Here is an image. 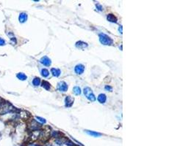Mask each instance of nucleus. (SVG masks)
Returning <instances> with one entry per match:
<instances>
[{
  "mask_svg": "<svg viewBox=\"0 0 196 146\" xmlns=\"http://www.w3.org/2000/svg\"><path fill=\"white\" fill-rule=\"evenodd\" d=\"M13 109H14L13 107L10 103H8L7 102L0 103V114L1 115L8 113L11 112Z\"/></svg>",
  "mask_w": 196,
  "mask_h": 146,
  "instance_id": "obj_1",
  "label": "nucleus"
},
{
  "mask_svg": "<svg viewBox=\"0 0 196 146\" xmlns=\"http://www.w3.org/2000/svg\"><path fill=\"white\" fill-rule=\"evenodd\" d=\"M99 40L101 43H102L104 45H111L112 44V40L108 35L103 33L99 34Z\"/></svg>",
  "mask_w": 196,
  "mask_h": 146,
  "instance_id": "obj_2",
  "label": "nucleus"
},
{
  "mask_svg": "<svg viewBox=\"0 0 196 146\" xmlns=\"http://www.w3.org/2000/svg\"><path fill=\"white\" fill-rule=\"evenodd\" d=\"M84 94L85 95L87 99L88 100H90L91 102H94L96 100V97L93 94V91H92V89L91 88L86 87L84 89Z\"/></svg>",
  "mask_w": 196,
  "mask_h": 146,
  "instance_id": "obj_3",
  "label": "nucleus"
},
{
  "mask_svg": "<svg viewBox=\"0 0 196 146\" xmlns=\"http://www.w3.org/2000/svg\"><path fill=\"white\" fill-rule=\"evenodd\" d=\"M57 89L60 91H66L68 90V85L64 82H60L57 85Z\"/></svg>",
  "mask_w": 196,
  "mask_h": 146,
  "instance_id": "obj_4",
  "label": "nucleus"
},
{
  "mask_svg": "<svg viewBox=\"0 0 196 146\" xmlns=\"http://www.w3.org/2000/svg\"><path fill=\"white\" fill-rule=\"evenodd\" d=\"M41 63L42 64H43L44 66L49 67V66L51 65V59H50L49 57H47V56H43V57H42L41 59Z\"/></svg>",
  "mask_w": 196,
  "mask_h": 146,
  "instance_id": "obj_5",
  "label": "nucleus"
},
{
  "mask_svg": "<svg viewBox=\"0 0 196 146\" xmlns=\"http://www.w3.org/2000/svg\"><path fill=\"white\" fill-rule=\"evenodd\" d=\"M84 66L82 64H78L75 67V72L77 75H81L84 72Z\"/></svg>",
  "mask_w": 196,
  "mask_h": 146,
  "instance_id": "obj_6",
  "label": "nucleus"
},
{
  "mask_svg": "<svg viewBox=\"0 0 196 146\" xmlns=\"http://www.w3.org/2000/svg\"><path fill=\"white\" fill-rule=\"evenodd\" d=\"M65 106L67 107H70L72 106V104L74 103V99L71 97H70V96H68L65 98Z\"/></svg>",
  "mask_w": 196,
  "mask_h": 146,
  "instance_id": "obj_7",
  "label": "nucleus"
},
{
  "mask_svg": "<svg viewBox=\"0 0 196 146\" xmlns=\"http://www.w3.org/2000/svg\"><path fill=\"white\" fill-rule=\"evenodd\" d=\"M27 14L26 12H21L20 13L19 15V20L20 21V23H24L27 21Z\"/></svg>",
  "mask_w": 196,
  "mask_h": 146,
  "instance_id": "obj_8",
  "label": "nucleus"
},
{
  "mask_svg": "<svg viewBox=\"0 0 196 146\" xmlns=\"http://www.w3.org/2000/svg\"><path fill=\"white\" fill-rule=\"evenodd\" d=\"M76 47L79 49H84L87 47V44L86 43H84L82 41H79L76 43Z\"/></svg>",
  "mask_w": 196,
  "mask_h": 146,
  "instance_id": "obj_9",
  "label": "nucleus"
},
{
  "mask_svg": "<svg viewBox=\"0 0 196 146\" xmlns=\"http://www.w3.org/2000/svg\"><path fill=\"white\" fill-rule=\"evenodd\" d=\"M51 74L54 75L55 77H59L60 75V74H61L60 69H57V68H52L51 69Z\"/></svg>",
  "mask_w": 196,
  "mask_h": 146,
  "instance_id": "obj_10",
  "label": "nucleus"
},
{
  "mask_svg": "<svg viewBox=\"0 0 196 146\" xmlns=\"http://www.w3.org/2000/svg\"><path fill=\"white\" fill-rule=\"evenodd\" d=\"M30 127H31V129H34V130H35V129H38V128L41 127V124L38 123V122H36L35 121H32Z\"/></svg>",
  "mask_w": 196,
  "mask_h": 146,
  "instance_id": "obj_11",
  "label": "nucleus"
},
{
  "mask_svg": "<svg viewBox=\"0 0 196 146\" xmlns=\"http://www.w3.org/2000/svg\"><path fill=\"white\" fill-rule=\"evenodd\" d=\"M107 18V21H110V22H113V23H116L117 22V18L113 15V14H109L106 17Z\"/></svg>",
  "mask_w": 196,
  "mask_h": 146,
  "instance_id": "obj_12",
  "label": "nucleus"
},
{
  "mask_svg": "<svg viewBox=\"0 0 196 146\" xmlns=\"http://www.w3.org/2000/svg\"><path fill=\"white\" fill-rule=\"evenodd\" d=\"M106 95L104 94H101L98 97V101L100 103H101V104H104V103L106 102Z\"/></svg>",
  "mask_w": 196,
  "mask_h": 146,
  "instance_id": "obj_13",
  "label": "nucleus"
},
{
  "mask_svg": "<svg viewBox=\"0 0 196 146\" xmlns=\"http://www.w3.org/2000/svg\"><path fill=\"white\" fill-rule=\"evenodd\" d=\"M16 77H17L18 78H19V80H27V75L24 74V73H22V72L18 73V74L16 75Z\"/></svg>",
  "mask_w": 196,
  "mask_h": 146,
  "instance_id": "obj_14",
  "label": "nucleus"
},
{
  "mask_svg": "<svg viewBox=\"0 0 196 146\" xmlns=\"http://www.w3.org/2000/svg\"><path fill=\"white\" fill-rule=\"evenodd\" d=\"M42 87H43V88H45L46 90L49 91V90H50L51 85H50V83H49V82H47V81H46V80H43V81L42 82Z\"/></svg>",
  "mask_w": 196,
  "mask_h": 146,
  "instance_id": "obj_15",
  "label": "nucleus"
},
{
  "mask_svg": "<svg viewBox=\"0 0 196 146\" xmlns=\"http://www.w3.org/2000/svg\"><path fill=\"white\" fill-rule=\"evenodd\" d=\"M41 83V79L39 78H35L32 80V84L35 86H38Z\"/></svg>",
  "mask_w": 196,
  "mask_h": 146,
  "instance_id": "obj_16",
  "label": "nucleus"
},
{
  "mask_svg": "<svg viewBox=\"0 0 196 146\" xmlns=\"http://www.w3.org/2000/svg\"><path fill=\"white\" fill-rule=\"evenodd\" d=\"M86 132H87L88 134H90V135H91V136H94V137H99V136L101 135L100 133H97V132H93V131H87V130Z\"/></svg>",
  "mask_w": 196,
  "mask_h": 146,
  "instance_id": "obj_17",
  "label": "nucleus"
},
{
  "mask_svg": "<svg viewBox=\"0 0 196 146\" xmlns=\"http://www.w3.org/2000/svg\"><path fill=\"white\" fill-rule=\"evenodd\" d=\"M41 75H42L43 77L46 78V77H48L49 75V72L46 69H43L41 70Z\"/></svg>",
  "mask_w": 196,
  "mask_h": 146,
  "instance_id": "obj_18",
  "label": "nucleus"
},
{
  "mask_svg": "<svg viewBox=\"0 0 196 146\" xmlns=\"http://www.w3.org/2000/svg\"><path fill=\"white\" fill-rule=\"evenodd\" d=\"M73 91H74V94H76V95H79V94H81V89H80V88L78 87V86L74 87Z\"/></svg>",
  "mask_w": 196,
  "mask_h": 146,
  "instance_id": "obj_19",
  "label": "nucleus"
},
{
  "mask_svg": "<svg viewBox=\"0 0 196 146\" xmlns=\"http://www.w3.org/2000/svg\"><path fill=\"white\" fill-rule=\"evenodd\" d=\"M36 118H37L40 122H41V123H46V120H45L44 118H41V117H36Z\"/></svg>",
  "mask_w": 196,
  "mask_h": 146,
  "instance_id": "obj_20",
  "label": "nucleus"
},
{
  "mask_svg": "<svg viewBox=\"0 0 196 146\" xmlns=\"http://www.w3.org/2000/svg\"><path fill=\"white\" fill-rule=\"evenodd\" d=\"M5 45V40L2 38H0V45L2 46Z\"/></svg>",
  "mask_w": 196,
  "mask_h": 146,
  "instance_id": "obj_21",
  "label": "nucleus"
},
{
  "mask_svg": "<svg viewBox=\"0 0 196 146\" xmlns=\"http://www.w3.org/2000/svg\"><path fill=\"white\" fill-rule=\"evenodd\" d=\"M105 89H106V90H108V91H112V88L111 86H110V85H106V86H105Z\"/></svg>",
  "mask_w": 196,
  "mask_h": 146,
  "instance_id": "obj_22",
  "label": "nucleus"
},
{
  "mask_svg": "<svg viewBox=\"0 0 196 146\" xmlns=\"http://www.w3.org/2000/svg\"><path fill=\"white\" fill-rule=\"evenodd\" d=\"M96 7H97V8H98V10H103L102 6H101L99 4H97V5H96Z\"/></svg>",
  "mask_w": 196,
  "mask_h": 146,
  "instance_id": "obj_23",
  "label": "nucleus"
},
{
  "mask_svg": "<svg viewBox=\"0 0 196 146\" xmlns=\"http://www.w3.org/2000/svg\"><path fill=\"white\" fill-rule=\"evenodd\" d=\"M119 31H120V33L122 34V27H121V26L119 28Z\"/></svg>",
  "mask_w": 196,
  "mask_h": 146,
  "instance_id": "obj_24",
  "label": "nucleus"
}]
</instances>
